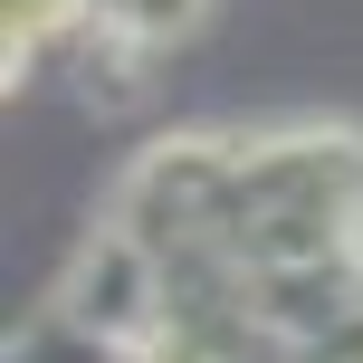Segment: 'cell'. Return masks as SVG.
Instances as JSON below:
<instances>
[{
	"label": "cell",
	"instance_id": "1",
	"mask_svg": "<svg viewBox=\"0 0 363 363\" xmlns=\"http://www.w3.org/2000/svg\"><path fill=\"white\" fill-rule=\"evenodd\" d=\"M10 363H363V134L134 153Z\"/></svg>",
	"mask_w": 363,
	"mask_h": 363
}]
</instances>
